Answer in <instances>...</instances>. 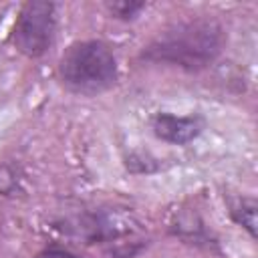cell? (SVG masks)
I'll return each mask as SVG.
<instances>
[{
	"label": "cell",
	"instance_id": "6da1fadb",
	"mask_svg": "<svg viewBox=\"0 0 258 258\" xmlns=\"http://www.w3.org/2000/svg\"><path fill=\"white\" fill-rule=\"evenodd\" d=\"M224 40V30L218 22L208 18L187 20L155 36L145 46L143 58L185 71H200L220 56Z\"/></svg>",
	"mask_w": 258,
	"mask_h": 258
},
{
	"label": "cell",
	"instance_id": "7a4b0ae2",
	"mask_svg": "<svg viewBox=\"0 0 258 258\" xmlns=\"http://www.w3.org/2000/svg\"><path fill=\"white\" fill-rule=\"evenodd\" d=\"M62 87L75 95L95 97L115 87L119 67L113 50L101 40L73 42L58 62Z\"/></svg>",
	"mask_w": 258,
	"mask_h": 258
},
{
	"label": "cell",
	"instance_id": "3957f363",
	"mask_svg": "<svg viewBox=\"0 0 258 258\" xmlns=\"http://www.w3.org/2000/svg\"><path fill=\"white\" fill-rule=\"evenodd\" d=\"M56 34V4L30 0L26 2L14 22L12 42L18 52L28 58L42 56Z\"/></svg>",
	"mask_w": 258,
	"mask_h": 258
},
{
	"label": "cell",
	"instance_id": "277c9868",
	"mask_svg": "<svg viewBox=\"0 0 258 258\" xmlns=\"http://www.w3.org/2000/svg\"><path fill=\"white\" fill-rule=\"evenodd\" d=\"M153 133L173 145H185L200 137L204 131V119L200 115H173V113H157L151 121Z\"/></svg>",
	"mask_w": 258,
	"mask_h": 258
},
{
	"label": "cell",
	"instance_id": "5b68a950",
	"mask_svg": "<svg viewBox=\"0 0 258 258\" xmlns=\"http://www.w3.org/2000/svg\"><path fill=\"white\" fill-rule=\"evenodd\" d=\"M256 210H258V206L252 198H238L230 206L232 220L238 226H242L252 238H256Z\"/></svg>",
	"mask_w": 258,
	"mask_h": 258
},
{
	"label": "cell",
	"instance_id": "8992f818",
	"mask_svg": "<svg viewBox=\"0 0 258 258\" xmlns=\"http://www.w3.org/2000/svg\"><path fill=\"white\" fill-rule=\"evenodd\" d=\"M143 8H145L143 2H127V0L109 4V10H111L117 18H123V20H131V18H135Z\"/></svg>",
	"mask_w": 258,
	"mask_h": 258
},
{
	"label": "cell",
	"instance_id": "52a82bcc",
	"mask_svg": "<svg viewBox=\"0 0 258 258\" xmlns=\"http://www.w3.org/2000/svg\"><path fill=\"white\" fill-rule=\"evenodd\" d=\"M14 185H16L14 173L10 171V167L2 165V167H0V191H2V194H4V191H10Z\"/></svg>",
	"mask_w": 258,
	"mask_h": 258
},
{
	"label": "cell",
	"instance_id": "ba28073f",
	"mask_svg": "<svg viewBox=\"0 0 258 258\" xmlns=\"http://www.w3.org/2000/svg\"><path fill=\"white\" fill-rule=\"evenodd\" d=\"M36 258H77V256L67 250H60V248H48V250H42Z\"/></svg>",
	"mask_w": 258,
	"mask_h": 258
}]
</instances>
